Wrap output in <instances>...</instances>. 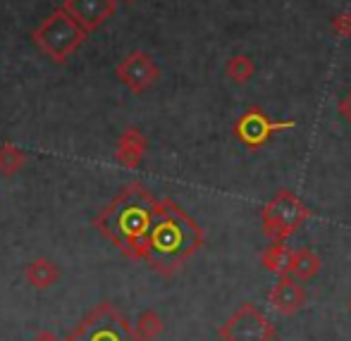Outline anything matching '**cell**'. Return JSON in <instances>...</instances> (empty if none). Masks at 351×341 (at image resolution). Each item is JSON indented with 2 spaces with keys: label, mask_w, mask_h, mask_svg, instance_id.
Instances as JSON below:
<instances>
[{
  "label": "cell",
  "mask_w": 351,
  "mask_h": 341,
  "mask_svg": "<svg viewBox=\"0 0 351 341\" xmlns=\"http://www.w3.org/2000/svg\"><path fill=\"white\" fill-rule=\"evenodd\" d=\"M291 258H294V251L285 244V241H270L268 249L261 253V263L268 273L275 277H287L291 275Z\"/></svg>",
  "instance_id": "obj_7"
},
{
  "label": "cell",
  "mask_w": 351,
  "mask_h": 341,
  "mask_svg": "<svg viewBox=\"0 0 351 341\" xmlns=\"http://www.w3.org/2000/svg\"><path fill=\"white\" fill-rule=\"evenodd\" d=\"M225 341H270L275 337V327L265 320V315L254 305H241L227 325L220 329Z\"/></svg>",
  "instance_id": "obj_5"
},
{
  "label": "cell",
  "mask_w": 351,
  "mask_h": 341,
  "mask_svg": "<svg viewBox=\"0 0 351 341\" xmlns=\"http://www.w3.org/2000/svg\"><path fill=\"white\" fill-rule=\"evenodd\" d=\"M125 69H127V77L125 79L136 88V91L143 88V86H148V84H151L153 79L158 77V69L153 67V62L148 60L146 55H134L130 62H127Z\"/></svg>",
  "instance_id": "obj_9"
},
{
  "label": "cell",
  "mask_w": 351,
  "mask_h": 341,
  "mask_svg": "<svg viewBox=\"0 0 351 341\" xmlns=\"http://www.w3.org/2000/svg\"><path fill=\"white\" fill-rule=\"evenodd\" d=\"M323 268V260L318 258V253H313L311 249H296L294 258H291V277L296 279H313Z\"/></svg>",
  "instance_id": "obj_8"
},
{
  "label": "cell",
  "mask_w": 351,
  "mask_h": 341,
  "mask_svg": "<svg viewBox=\"0 0 351 341\" xmlns=\"http://www.w3.org/2000/svg\"><path fill=\"white\" fill-rule=\"evenodd\" d=\"M311 210L291 191L282 189L261 210V225L270 241H285L308 220Z\"/></svg>",
  "instance_id": "obj_3"
},
{
  "label": "cell",
  "mask_w": 351,
  "mask_h": 341,
  "mask_svg": "<svg viewBox=\"0 0 351 341\" xmlns=\"http://www.w3.org/2000/svg\"><path fill=\"white\" fill-rule=\"evenodd\" d=\"M225 74L232 84H239V86L241 84H249L256 74V62L251 60L246 53H237V55H232L230 60H227Z\"/></svg>",
  "instance_id": "obj_10"
},
{
  "label": "cell",
  "mask_w": 351,
  "mask_h": 341,
  "mask_svg": "<svg viewBox=\"0 0 351 341\" xmlns=\"http://www.w3.org/2000/svg\"><path fill=\"white\" fill-rule=\"evenodd\" d=\"M337 110H339V115L344 117V120L349 122L351 125V91L347 93V96L342 98V101H339V105H337Z\"/></svg>",
  "instance_id": "obj_12"
},
{
  "label": "cell",
  "mask_w": 351,
  "mask_h": 341,
  "mask_svg": "<svg viewBox=\"0 0 351 341\" xmlns=\"http://www.w3.org/2000/svg\"><path fill=\"white\" fill-rule=\"evenodd\" d=\"M294 127H296L294 120L275 122V120H270L268 112H265L263 108L254 105L234 122V127H232V134L239 138L246 148H251V151H258V148H263L265 143L273 138V134L285 131V129H294Z\"/></svg>",
  "instance_id": "obj_4"
},
{
  "label": "cell",
  "mask_w": 351,
  "mask_h": 341,
  "mask_svg": "<svg viewBox=\"0 0 351 341\" xmlns=\"http://www.w3.org/2000/svg\"><path fill=\"white\" fill-rule=\"evenodd\" d=\"M268 301L282 315H291V313H296V310H301V305H304V301H306V291L291 275L278 277V284H275L273 291L268 294Z\"/></svg>",
  "instance_id": "obj_6"
},
{
  "label": "cell",
  "mask_w": 351,
  "mask_h": 341,
  "mask_svg": "<svg viewBox=\"0 0 351 341\" xmlns=\"http://www.w3.org/2000/svg\"><path fill=\"white\" fill-rule=\"evenodd\" d=\"M158 207L141 186H132L108 212V227L117 241L132 249H146L148 234L156 222Z\"/></svg>",
  "instance_id": "obj_2"
},
{
  "label": "cell",
  "mask_w": 351,
  "mask_h": 341,
  "mask_svg": "<svg viewBox=\"0 0 351 341\" xmlns=\"http://www.w3.org/2000/svg\"><path fill=\"white\" fill-rule=\"evenodd\" d=\"M330 29H332L335 36L339 38H351V12L344 10V12H337L330 22Z\"/></svg>",
  "instance_id": "obj_11"
},
{
  "label": "cell",
  "mask_w": 351,
  "mask_h": 341,
  "mask_svg": "<svg viewBox=\"0 0 351 341\" xmlns=\"http://www.w3.org/2000/svg\"><path fill=\"white\" fill-rule=\"evenodd\" d=\"M204 244L199 225L184 215L175 203L165 201L158 207L156 222L148 234L146 255L160 273H175L196 249Z\"/></svg>",
  "instance_id": "obj_1"
}]
</instances>
